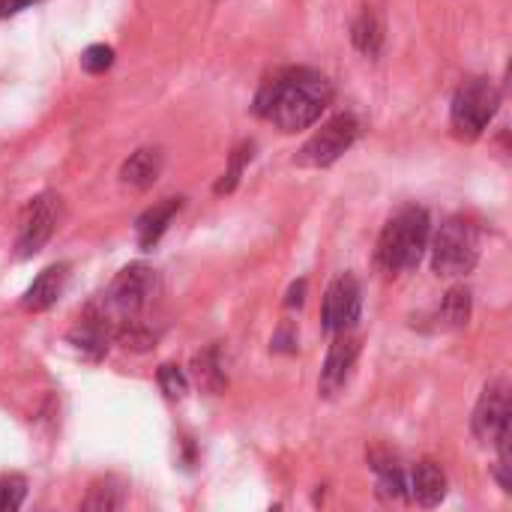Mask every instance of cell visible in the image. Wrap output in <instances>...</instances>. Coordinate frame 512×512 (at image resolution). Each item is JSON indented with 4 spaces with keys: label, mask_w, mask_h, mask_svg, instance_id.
<instances>
[{
    "label": "cell",
    "mask_w": 512,
    "mask_h": 512,
    "mask_svg": "<svg viewBox=\"0 0 512 512\" xmlns=\"http://www.w3.org/2000/svg\"><path fill=\"white\" fill-rule=\"evenodd\" d=\"M351 39H354V48L360 54H366L369 60H375L381 54V48H384V21H381L375 6L360 9V15L351 24Z\"/></svg>",
    "instance_id": "2e32d148"
},
{
    "label": "cell",
    "mask_w": 512,
    "mask_h": 512,
    "mask_svg": "<svg viewBox=\"0 0 512 512\" xmlns=\"http://www.w3.org/2000/svg\"><path fill=\"white\" fill-rule=\"evenodd\" d=\"M156 300V273L147 264L123 267L111 285L90 303V309L108 324L114 339L138 324H150V309Z\"/></svg>",
    "instance_id": "7a4b0ae2"
},
{
    "label": "cell",
    "mask_w": 512,
    "mask_h": 512,
    "mask_svg": "<svg viewBox=\"0 0 512 512\" xmlns=\"http://www.w3.org/2000/svg\"><path fill=\"white\" fill-rule=\"evenodd\" d=\"M333 84L327 75L294 66L273 72L255 96V114L270 120L282 132H300L309 129L330 105Z\"/></svg>",
    "instance_id": "6da1fadb"
},
{
    "label": "cell",
    "mask_w": 512,
    "mask_h": 512,
    "mask_svg": "<svg viewBox=\"0 0 512 512\" xmlns=\"http://www.w3.org/2000/svg\"><path fill=\"white\" fill-rule=\"evenodd\" d=\"M111 66H114V48H111V45L96 42V45L84 48V54H81V69H84V72L102 75V72L111 69Z\"/></svg>",
    "instance_id": "ffe728a7"
},
{
    "label": "cell",
    "mask_w": 512,
    "mask_h": 512,
    "mask_svg": "<svg viewBox=\"0 0 512 512\" xmlns=\"http://www.w3.org/2000/svg\"><path fill=\"white\" fill-rule=\"evenodd\" d=\"M27 498V480L18 474H6L0 477V512L18 510Z\"/></svg>",
    "instance_id": "d6986e66"
},
{
    "label": "cell",
    "mask_w": 512,
    "mask_h": 512,
    "mask_svg": "<svg viewBox=\"0 0 512 512\" xmlns=\"http://www.w3.org/2000/svg\"><path fill=\"white\" fill-rule=\"evenodd\" d=\"M36 0H0V18H12Z\"/></svg>",
    "instance_id": "603a6c76"
},
{
    "label": "cell",
    "mask_w": 512,
    "mask_h": 512,
    "mask_svg": "<svg viewBox=\"0 0 512 512\" xmlns=\"http://www.w3.org/2000/svg\"><path fill=\"white\" fill-rule=\"evenodd\" d=\"M408 495L420 507H438L447 498V474L438 462H420L408 477Z\"/></svg>",
    "instance_id": "4fadbf2b"
},
{
    "label": "cell",
    "mask_w": 512,
    "mask_h": 512,
    "mask_svg": "<svg viewBox=\"0 0 512 512\" xmlns=\"http://www.w3.org/2000/svg\"><path fill=\"white\" fill-rule=\"evenodd\" d=\"M165 165V153L159 147H141L120 165V183L132 189H150Z\"/></svg>",
    "instance_id": "5bb4252c"
},
{
    "label": "cell",
    "mask_w": 512,
    "mask_h": 512,
    "mask_svg": "<svg viewBox=\"0 0 512 512\" xmlns=\"http://www.w3.org/2000/svg\"><path fill=\"white\" fill-rule=\"evenodd\" d=\"M126 501V483L120 477H102L90 486L81 510H93V512H111L120 510Z\"/></svg>",
    "instance_id": "ac0fdd59"
},
{
    "label": "cell",
    "mask_w": 512,
    "mask_h": 512,
    "mask_svg": "<svg viewBox=\"0 0 512 512\" xmlns=\"http://www.w3.org/2000/svg\"><path fill=\"white\" fill-rule=\"evenodd\" d=\"M474 435L486 447H495L498 441L512 435L510 387L504 381H492L483 390V396L474 408Z\"/></svg>",
    "instance_id": "ba28073f"
},
{
    "label": "cell",
    "mask_w": 512,
    "mask_h": 512,
    "mask_svg": "<svg viewBox=\"0 0 512 512\" xmlns=\"http://www.w3.org/2000/svg\"><path fill=\"white\" fill-rule=\"evenodd\" d=\"M63 216V201L54 192H42L36 198H30L24 216H21V228H18V240H15V255L33 258L36 252H42V246L54 237L57 225Z\"/></svg>",
    "instance_id": "52a82bcc"
},
{
    "label": "cell",
    "mask_w": 512,
    "mask_h": 512,
    "mask_svg": "<svg viewBox=\"0 0 512 512\" xmlns=\"http://www.w3.org/2000/svg\"><path fill=\"white\" fill-rule=\"evenodd\" d=\"M360 309H363V291L354 273H342L333 279V285L324 294V306H321V324L327 333H345L354 330L360 321Z\"/></svg>",
    "instance_id": "9c48e42d"
},
{
    "label": "cell",
    "mask_w": 512,
    "mask_h": 512,
    "mask_svg": "<svg viewBox=\"0 0 512 512\" xmlns=\"http://www.w3.org/2000/svg\"><path fill=\"white\" fill-rule=\"evenodd\" d=\"M159 387H162V393L168 399H183L186 390H189V381H186V375H183L180 366L165 363V366H159Z\"/></svg>",
    "instance_id": "7402d4cb"
},
{
    "label": "cell",
    "mask_w": 512,
    "mask_h": 512,
    "mask_svg": "<svg viewBox=\"0 0 512 512\" xmlns=\"http://www.w3.org/2000/svg\"><path fill=\"white\" fill-rule=\"evenodd\" d=\"M180 207H183V198H165V201L153 204L150 210H144V213L138 216V222H135V237H138V246H141L144 252L153 249V246L162 240V234L168 231V225H171V219L180 213Z\"/></svg>",
    "instance_id": "9a60e30c"
},
{
    "label": "cell",
    "mask_w": 512,
    "mask_h": 512,
    "mask_svg": "<svg viewBox=\"0 0 512 512\" xmlns=\"http://www.w3.org/2000/svg\"><path fill=\"white\" fill-rule=\"evenodd\" d=\"M480 261V231L465 216H450L432 243V267L444 279L468 276Z\"/></svg>",
    "instance_id": "277c9868"
},
{
    "label": "cell",
    "mask_w": 512,
    "mask_h": 512,
    "mask_svg": "<svg viewBox=\"0 0 512 512\" xmlns=\"http://www.w3.org/2000/svg\"><path fill=\"white\" fill-rule=\"evenodd\" d=\"M471 321V291L465 285H456L444 294V303L438 309V327L441 330H462Z\"/></svg>",
    "instance_id": "e0dca14e"
},
{
    "label": "cell",
    "mask_w": 512,
    "mask_h": 512,
    "mask_svg": "<svg viewBox=\"0 0 512 512\" xmlns=\"http://www.w3.org/2000/svg\"><path fill=\"white\" fill-rule=\"evenodd\" d=\"M66 279H69V264H51V267H45L33 279V285L24 291L21 309L24 312H45V309H51L60 300L63 288H66Z\"/></svg>",
    "instance_id": "8fae6325"
},
{
    "label": "cell",
    "mask_w": 512,
    "mask_h": 512,
    "mask_svg": "<svg viewBox=\"0 0 512 512\" xmlns=\"http://www.w3.org/2000/svg\"><path fill=\"white\" fill-rule=\"evenodd\" d=\"M498 105H501V93L492 81H486V78L462 81L453 96V108H450L453 135L462 141L480 138L486 132V126L492 123V117L498 114Z\"/></svg>",
    "instance_id": "5b68a950"
},
{
    "label": "cell",
    "mask_w": 512,
    "mask_h": 512,
    "mask_svg": "<svg viewBox=\"0 0 512 512\" xmlns=\"http://www.w3.org/2000/svg\"><path fill=\"white\" fill-rule=\"evenodd\" d=\"M360 132H363V126L354 114H336L300 147L294 162L300 168H330L336 159H342L354 147Z\"/></svg>",
    "instance_id": "8992f818"
},
{
    "label": "cell",
    "mask_w": 512,
    "mask_h": 512,
    "mask_svg": "<svg viewBox=\"0 0 512 512\" xmlns=\"http://www.w3.org/2000/svg\"><path fill=\"white\" fill-rule=\"evenodd\" d=\"M429 213L423 207H402L396 210L381 237H378V252L375 261L387 276H399L408 270H417L426 249H429Z\"/></svg>",
    "instance_id": "3957f363"
},
{
    "label": "cell",
    "mask_w": 512,
    "mask_h": 512,
    "mask_svg": "<svg viewBox=\"0 0 512 512\" xmlns=\"http://www.w3.org/2000/svg\"><path fill=\"white\" fill-rule=\"evenodd\" d=\"M252 144H243V147H237L234 150V156H231V168L222 174V180L216 183V195H225V192H231L234 186H237V180H240V174H243V165L252 159Z\"/></svg>",
    "instance_id": "44dd1931"
},
{
    "label": "cell",
    "mask_w": 512,
    "mask_h": 512,
    "mask_svg": "<svg viewBox=\"0 0 512 512\" xmlns=\"http://www.w3.org/2000/svg\"><path fill=\"white\" fill-rule=\"evenodd\" d=\"M303 300H306V282L300 279L297 285H291V291H288V300H285V306H288V309H294V306H303Z\"/></svg>",
    "instance_id": "cb8c5ba5"
},
{
    "label": "cell",
    "mask_w": 512,
    "mask_h": 512,
    "mask_svg": "<svg viewBox=\"0 0 512 512\" xmlns=\"http://www.w3.org/2000/svg\"><path fill=\"white\" fill-rule=\"evenodd\" d=\"M357 354H360V342H357L354 330H345V333L333 336V345L327 351V363H324V372H321V381H318L321 396L330 399V396L345 390V384L351 381Z\"/></svg>",
    "instance_id": "30bf717a"
},
{
    "label": "cell",
    "mask_w": 512,
    "mask_h": 512,
    "mask_svg": "<svg viewBox=\"0 0 512 512\" xmlns=\"http://www.w3.org/2000/svg\"><path fill=\"white\" fill-rule=\"evenodd\" d=\"M111 339H114V333L108 330V324H105L90 306H87L84 315L75 321V327L69 330V342H72L84 357H90V360H102L105 351H108V345H111Z\"/></svg>",
    "instance_id": "7c38bea8"
}]
</instances>
